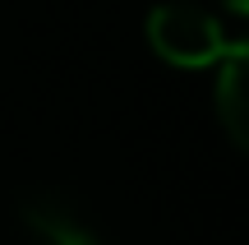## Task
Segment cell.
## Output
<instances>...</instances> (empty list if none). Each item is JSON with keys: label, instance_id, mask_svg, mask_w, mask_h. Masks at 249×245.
Segmentation results:
<instances>
[{"label": "cell", "instance_id": "2", "mask_svg": "<svg viewBox=\"0 0 249 245\" xmlns=\"http://www.w3.org/2000/svg\"><path fill=\"white\" fill-rule=\"evenodd\" d=\"M18 218L42 245H102V231L65 194H28L18 204Z\"/></svg>", "mask_w": 249, "mask_h": 245}, {"label": "cell", "instance_id": "1", "mask_svg": "<svg viewBox=\"0 0 249 245\" xmlns=\"http://www.w3.org/2000/svg\"><path fill=\"white\" fill-rule=\"evenodd\" d=\"M148 42L161 60L180 65V70H208L226 56V33L208 9L189 5V0H171L148 14Z\"/></svg>", "mask_w": 249, "mask_h": 245}, {"label": "cell", "instance_id": "3", "mask_svg": "<svg viewBox=\"0 0 249 245\" xmlns=\"http://www.w3.org/2000/svg\"><path fill=\"white\" fill-rule=\"evenodd\" d=\"M217 111L226 134L249 153V42L226 46V56L217 60Z\"/></svg>", "mask_w": 249, "mask_h": 245}, {"label": "cell", "instance_id": "4", "mask_svg": "<svg viewBox=\"0 0 249 245\" xmlns=\"http://www.w3.org/2000/svg\"><path fill=\"white\" fill-rule=\"evenodd\" d=\"M217 5H226V9H235V14H249V0H217Z\"/></svg>", "mask_w": 249, "mask_h": 245}]
</instances>
